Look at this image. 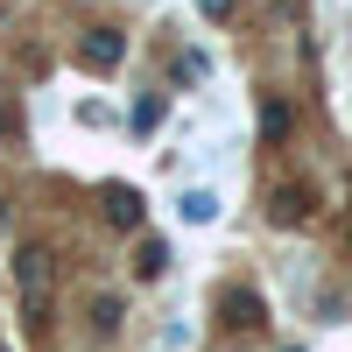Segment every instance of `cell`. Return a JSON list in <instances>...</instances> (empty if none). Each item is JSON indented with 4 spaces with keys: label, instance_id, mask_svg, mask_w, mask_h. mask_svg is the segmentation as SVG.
I'll return each mask as SVG.
<instances>
[{
    "label": "cell",
    "instance_id": "1",
    "mask_svg": "<svg viewBox=\"0 0 352 352\" xmlns=\"http://www.w3.org/2000/svg\"><path fill=\"white\" fill-rule=\"evenodd\" d=\"M14 282H21V296H50V282H56V247H43V240L14 247Z\"/></svg>",
    "mask_w": 352,
    "mask_h": 352
},
{
    "label": "cell",
    "instance_id": "2",
    "mask_svg": "<svg viewBox=\"0 0 352 352\" xmlns=\"http://www.w3.org/2000/svg\"><path fill=\"white\" fill-rule=\"evenodd\" d=\"M78 64L85 71H120L127 64V36H120V28H85V36H78Z\"/></svg>",
    "mask_w": 352,
    "mask_h": 352
},
{
    "label": "cell",
    "instance_id": "3",
    "mask_svg": "<svg viewBox=\"0 0 352 352\" xmlns=\"http://www.w3.org/2000/svg\"><path fill=\"white\" fill-rule=\"evenodd\" d=\"M99 212H106V226L141 232V219H148V197H141L134 184H106V190H99Z\"/></svg>",
    "mask_w": 352,
    "mask_h": 352
},
{
    "label": "cell",
    "instance_id": "4",
    "mask_svg": "<svg viewBox=\"0 0 352 352\" xmlns=\"http://www.w3.org/2000/svg\"><path fill=\"white\" fill-rule=\"evenodd\" d=\"M219 324H226V331H261V324H268V310H261L254 289H219Z\"/></svg>",
    "mask_w": 352,
    "mask_h": 352
},
{
    "label": "cell",
    "instance_id": "5",
    "mask_svg": "<svg viewBox=\"0 0 352 352\" xmlns=\"http://www.w3.org/2000/svg\"><path fill=\"white\" fill-rule=\"evenodd\" d=\"M310 212H317V197H310L303 184H282V190L268 197V226H282V232H296V226H310Z\"/></svg>",
    "mask_w": 352,
    "mask_h": 352
},
{
    "label": "cell",
    "instance_id": "6",
    "mask_svg": "<svg viewBox=\"0 0 352 352\" xmlns=\"http://www.w3.org/2000/svg\"><path fill=\"white\" fill-rule=\"evenodd\" d=\"M127 275H134V282H162V275H169V240L141 232V240H134V261H127Z\"/></svg>",
    "mask_w": 352,
    "mask_h": 352
},
{
    "label": "cell",
    "instance_id": "7",
    "mask_svg": "<svg viewBox=\"0 0 352 352\" xmlns=\"http://www.w3.org/2000/svg\"><path fill=\"white\" fill-rule=\"evenodd\" d=\"M176 219H184V226H212L219 219V197L212 190H184V197H176Z\"/></svg>",
    "mask_w": 352,
    "mask_h": 352
},
{
    "label": "cell",
    "instance_id": "8",
    "mask_svg": "<svg viewBox=\"0 0 352 352\" xmlns=\"http://www.w3.org/2000/svg\"><path fill=\"white\" fill-rule=\"evenodd\" d=\"M120 324H127V303H120V296H99V303H92V338H113Z\"/></svg>",
    "mask_w": 352,
    "mask_h": 352
},
{
    "label": "cell",
    "instance_id": "9",
    "mask_svg": "<svg viewBox=\"0 0 352 352\" xmlns=\"http://www.w3.org/2000/svg\"><path fill=\"white\" fill-rule=\"evenodd\" d=\"M261 141H289V106L282 99H261Z\"/></svg>",
    "mask_w": 352,
    "mask_h": 352
},
{
    "label": "cell",
    "instance_id": "10",
    "mask_svg": "<svg viewBox=\"0 0 352 352\" xmlns=\"http://www.w3.org/2000/svg\"><path fill=\"white\" fill-rule=\"evenodd\" d=\"M127 120H134V134H148V127H162V99H134V113H127Z\"/></svg>",
    "mask_w": 352,
    "mask_h": 352
},
{
    "label": "cell",
    "instance_id": "11",
    "mask_svg": "<svg viewBox=\"0 0 352 352\" xmlns=\"http://www.w3.org/2000/svg\"><path fill=\"white\" fill-rule=\"evenodd\" d=\"M204 71H212V64H204L197 50H184V56H176V78H184V85H190V78H204Z\"/></svg>",
    "mask_w": 352,
    "mask_h": 352
},
{
    "label": "cell",
    "instance_id": "12",
    "mask_svg": "<svg viewBox=\"0 0 352 352\" xmlns=\"http://www.w3.org/2000/svg\"><path fill=\"white\" fill-rule=\"evenodd\" d=\"M204 8V21H232V0H197Z\"/></svg>",
    "mask_w": 352,
    "mask_h": 352
},
{
    "label": "cell",
    "instance_id": "13",
    "mask_svg": "<svg viewBox=\"0 0 352 352\" xmlns=\"http://www.w3.org/2000/svg\"><path fill=\"white\" fill-rule=\"evenodd\" d=\"M0 141H14V113L8 106H0Z\"/></svg>",
    "mask_w": 352,
    "mask_h": 352
},
{
    "label": "cell",
    "instance_id": "14",
    "mask_svg": "<svg viewBox=\"0 0 352 352\" xmlns=\"http://www.w3.org/2000/svg\"><path fill=\"white\" fill-rule=\"evenodd\" d=\"M345 247H352V226H345Z\"/></svg>",
    "mask_w": 352,
    "mask_h": 352
},
{
    "label": "cell",
    "instance_id": "15",
    "mask_svg": "<svg viewBox=\"0 0 352 352\" xmlns=\"http://www.w3.org/2000/svg\"><path fill=\"white\" fill-rule=\"evenodd\" d=\"M0 352H8V345H0Z\"/></svg>",
    "mask_w": 352,
    "mask_h": 352
}]
</instances>
